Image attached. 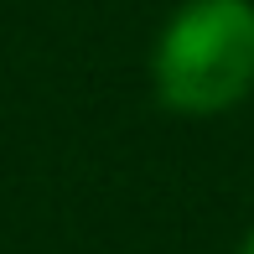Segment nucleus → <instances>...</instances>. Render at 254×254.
I'll return each mask as SVG.
<instances>
[{"mask_svg": "<svg viewBox=\"0 0 254 254\" xmlns=\"http://www.w3.org/2000/svg\"><path fill=\"white\" fill-rule=\"evenodd\" d=\"M151 88L187 120L239 109L254 94V0H182L156 31Z\"/></svg>", "mask_w": 254, "mask_h": 254, "instance_id": "1", "label": "nucleus"}, {"mask_svg": "<svg viewBox=\"0 0 254 254\" xmlns=\"http://www.w3.org/2000/svg\"><path fill=\"white\" fill-rule=\"evenodd\" d=\"M239 254H254V228L244 234V244H239Z\"/></svg>", "mask_w": 254, "mask_h": 254, "instance_id": "2", "label": "nucleus"}]
</instances>
